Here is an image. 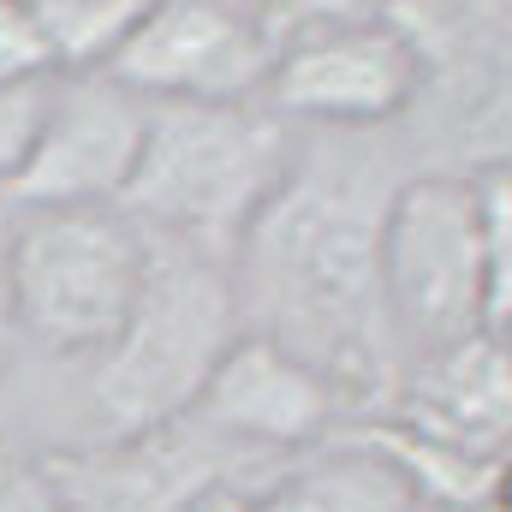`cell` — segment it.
<instances>
[{
  "instance_id": "6da1fadb",
  "label": "cell",
  "mask_w": 512,
  "mask_h": 512,
  "mask_svg": "<svg viewBox=\"0 0 512 512\" xmlns=\"http://www.w3.org/2000/svg\"><path fill=\"white\" fill-rule=\"evenodd\" d=\"M387 197L346 173H304L292 161L286 185L233 256L245 334L322 370L340 399H376L399 364L382 310Z\"/></svg>"
},
{
  "instance_id": "7a4b0ae2",
  "label": "cell",
  "mask_w": 512,
  "mask_h": 512,
  "mask_svg": "<svg viewBox=\"0 0 512 512\" xmlns=\"http://www.w3.org/2000/svg\"><path fill=\"white\" fill-rule=\"evenodd\" d=\"M239 334L245 322H239L233 268L179 245H155L131 322L114 334L102 358H90V376H84L96 441L131 447L191 423L215 364Z\"/></svg>"
},
{
  "instance_id": "3957f363",
  "label": "cell",
  "mask_w": 512,
  "mask_h": 512,
  "mask_svg": "<svg viewBox=\"0 0 512 512\" xmlns=\"http://www.w3.org/2000/svg\"><path fill=\"white\" fill-rule=\"evenodd\" d=\"M292 126L256 108H149L143 155L126 185L131 221L155 245L233 256L292 173Z\"/></svg>"
},
{
  "instance_id": "277c9868",
  "label": "cell",
  "mask_w": 512,
  "mask_h": 512,
  "mask_svg": "<svg viewBox=\"0 0 512 512\" xmlns=\"http://www.w3.org/2000/svg\"><path fill=\"white\" fill-rule=\"evenodd\" d=\"M149 251V233L126 209H18L6 245L18 346L102 358L143 298Z\"/></svg>"
},
{
  "instance_id": "5b68a950",
  "label": "cell",
  "mask_w": 512,
  "mask_h": 512,
  "mask_svg": "<svg viewBox=\"0 0 512 512\" xmlns=\"http://www.w3.org/2000/svg\"><path fill=\"white\" fill-rule=\"evenodd\" d=\"M382 310L399 364L489 334L471 173H423L393 185L382 209Z\"/></svg>"
},
{
  "instance_id": "8992f818",
  "label": "cell",
  "mask_w": 512,
  "mask_h": 512,
  "mask_svg": "<svg viewBox=\"0 0 512 512\" xmlns=\"http://www.w3.org/2000/svg\"><path fill=\"white\" fill-rule=\"evenodd\" d=\"M280 60V12L239 0H149L114 84L149 108H256Z\"/></svg>"
},
{
  "instance_id": "52a82bcc",
  "label": "cell",
  "mask_w": 512,
  "mask_h": 512,
  "mask_svg": "<svg viewBox=\"0 0 512 512\" xmlns=\"http://www.w3.org/2000/svg\"><path fill=\"white\" fill-rule=\"evenodd\" d=\"M423 90L417 42L376 12H316V24H280V60L268 78V114L322 131H376Z\"/></svg>"
},
{
  "instance_id": "ba28073f",
  "label": "cell",
  "mask_w": 512,
  "mask_h": 512,
  "mask_svg": "<svg viewBox=\"0 0 512 512\" xmlns=\"http://www.w3.org/2000/svg\"><path fill=\"white\" fill-rule=\"evenodd\" d=\"M149 102L114 84L108 72L54 78L24 167L6 197L18 209H120L143 155Z\"/></svg>"
},
{
  "instance_id": "9c48e42d",
  "label": "cell",
  "mask_w": 512,
  "mask_h": 512,
  "mask_svg": "<svg viewBox=\"0 0 512 512\" xmlns=\"http://www.w3.org/2000/svg\"><path fill=\"white\" fill-rule=\"evenodd\" d=\"M340 405H346L340 387L322 370H310L304 358H292L286 346H274L262 334H239L227 346V358L215 364L191 423L233 447L304 453V447L328 441Z\"/></svg>"
},
{
  "instance_id": "30bf717a",
  "label": "cell",
  "mask_w": 512,
  "mask_h": 512,
  "mask_svg": "<svg viewBox=\"0 0 512 512\" xmlns=\"http://www.w3.org/2000/svg\"><path fill=\"white\" fill-rule=\"evenodd\" d=\"M393 429L447 447L477 465H501L512 453V358L495 334L447 346L435 358L405 364L393 393Z\"/></svg>"
},
{
  "instance_id": "8fae6325",
  "label": "cell",
  "mask_w": 512,
  "mask_h": 512,
  "mask_svg": "<svg viewBox=\"0 0 512 512\" xmlns=\"http://www.w3.org/2000/svg\"><path fill=\"white\" fill-rule=\"evenodd\" d=\"M256 512H417V495L376 447H334L256 495Z\"/></svg>"
},
{
  "instance_id": "7c38bea8",
  "label": "cell",
  "mask_w": 512,
  "mask_h": 512,
  "mask_svg": "<svg viewBox=\"0 0 512 512\" xmlns=\"http://www.w3.org/2000/svg\"><path fill=\"white\" fill-rule=\"evenodd\" d=\"M30 6L54 54V78H90L120 60L149 0H30Z\"/></svg>"
},
{
  "instance_id": "4fadbf2b",
  "label": "cell",
  "mask_w": 512,
  "mask_h": 512,
  "mask_svg": "<svg viewBox=\"0 0 512 512\" xmlns=\"http://www.w3.org/2000/svg\"><path fill=\"white\" fill-rule=\"evenodd\" d=\"M477 191V239H483V286H489V334H501L512 316V167L495 161L471 173Z\"/></svg>"
},
{
  "instance_id": "5bb4252c",
  "label": "cell",
  "mask_w": 512,
  "mask_h": 512,
  "mask_svg": "<svg viewBox=\"0 0 512 512\" xmlns=\"http://www.w3.org/2000/svg\"><path fill=\"white\" fill-rule=\"evenodd\" d=\"M54 84V54L42 42L30 0H0V90H42Z\"/></svg>"
},
{
  "instance_id": "9a60e30c",
  "label": "cell",
  "mask_w": 512,
  "mask_h": 512,
  "mask_svg": "<svg viewBox=\"0 0 512 512\" xmlns=\"http://www.w3.org/2000/svg\"><path fill=\"white\" fill-rule=\"evenodd\" d=\"M0 512H72L60 465L30 459V447L0 435Z\"/></svg>"
},
{
  "instance_id": "2e32d148",
  "label": "cell",
  "mask_w": 512,
  "mask_h": 512,
  "mask_svg": "<svg viewBox=\"0 0 512 512\" xmlns=\"http://www.w3.org/2000/svg\"><path fill=\"white\" fill-rule=\"evenodd\" d=\"M42 90H0V191L12 185V173L24 167L30 155V137H36V120H42Z\"/></svg>"
},
{
  "instance_id": "e0dca14e",
  "label": "cell",
  "mask_w": 512,
  "mask_h": 512,
  "mask_svg": "<svg viewBox=\"0 0 512 512\" xmlns=\"http://www.w3.org/2000/svg\"><path fill=\"white\" fill-rule=\"evenodd\" d=\"M173 512H256V495L233 477H203L197 489H185Z\"/></svg>"
},
{
  "instance_id": "ac0fdd59",
  "label": "cell",
  "mask_w": 512,
  "mask_h": 512,
  "mask_svg": "<svg viewBox=\"0 0 512 512\" xmlns=\"http://www.w3.org/2000/svg\"><path fill=\"white\" fill-rule=\"evenodd\" d=\"M12 221H18V203L0 191V376H6L12 358L24 352V346H18V328H12V292H6V245H12Z\"/></svg>"
},
{
  "instance_id": "d6986e66",
  "label": "cell",
  "mask_w": 512,
  "mask_h": 512,
  "mask_svg": "<svg viewBox=\"0 0 512 512\" xmlns=\"http://www.w3.org/2000/svg\"><path fill=\"white\" fill-rule=\"evenodd\" d=\"M489 512H512V453L495 465V489H489Z\"/></svg>"
},
{
  "instance_id": "ffe728a7",
  "label": "cell",
  "mask_w": 512,
  "mask_h": 512,
  "mask_svg": "<svg viewBox=\"0 0 512 512\" xmlns=\"http://www.w3.org/2000/svg\"><path fill=\"white\" fill-rule=\"evenodd\" d=\"M495 340H501V346H507V358H512V316H507V328H501V334H495Z\"/></svg>"
}]
</instances>
